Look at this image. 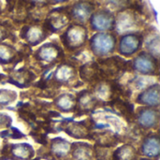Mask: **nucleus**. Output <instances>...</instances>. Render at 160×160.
I'll use <instances>...</instances> for the list:
<instances>
[{"instance_id": "nucleus-1", "label": "nucleus", "mask_w": 160, "mask_h": 160, "mask_svg": "<svg viewBox=\"0 0 160 160\" xmlns=\"http://www.w3.org/2000/svg\"><path fill=\"white\" fill-rule=\"evenodd\" d=\"M114 40L111 36L108 35H98L92 39V47L97 52L106 53L112 50Z\"/></svg>"}, {"instance_id": "nucleus-2", "label": "nucleus", "mask_w": 160, "mask_h": 160, "mask_svg": "<svg viewBox=\"0 0 160 160\" xmlns=\"http://www.w3.org/2000/svg\"><path fill=\"white\" fill-rule=\"evenodd\" d=\"M138 38L134 36H128L122 38L121 41V52L129 54L133 53L138 49Z\"/></svg>"}, {"instance_id": "nucleus-3", "label": "nucleus", "mask_w": 160, "mask_h": 160, "mask_svg": "<svg viewBox=\"0 0 160 160\" xmlns=\"http://www.w3.org/2000/svg\"><path fill=\"white\" fill-rule=\"evenodd\" d=\"M112 18L107 13L97 14L92 20V26L96 29H107L111 27Z\"/></svg>"}, {"instance_id": "nucleus-4", "label": "nucleus", "mask_w": 160, "mask_h": 160, "mask_svg": "<svg viewBox=\"0 0 160 160\" xmlns=\"http://www.w3.org/2000/svg\"><path fill=\"white\" fill-rule=\"evenodd\" d=\"M90 11V8H88L87 7L83 6V5H79L77 6V8L74 9V14L76 17H78L80 20H84L86 19V17L88 16V13Z\"/></svg>"}, {"instance_id": "nucleus-5", "label": "nucleus", "mask_w": 160, "mask_h": 160, "mask_svg": "<svg viewBox=\"0 0 160 160\" xmlns=\"http://www.w3.org/2000/svg\"><path fill=\"white\" fill-rule=\"evenodd\" d=\"M143 150H144V153H146L148 156H153L155 154H158V142H148L146 145L144 144Z\"/></svg>"}, {"instance_id": "nucleus-6", "label": "nucleus", "mask_w": 160, "mask_h": 160, "mask_svg": "<svg viewBox=\"0 0 160 160\" xmlns=\"http://www.w3.org/2000/svg\"><path fill=\"white\" fill-rule=\"evenodd\" d=\"M135 66L137 68H139L142 71H147L150 68V62L149 59H145V58H139L136 60Z\"/></svg>"}, {"instance_id": "nucleus-7", "label": "nucleus", "mask_w": 160, "mask_h": 160, "mask_svg": "<svg viewBox=\"0 0 160 160\" xmlns=\"http://www.w3.org/2000/svg\"><path fill=\"white\" fill-rule=\"evenodd\" d=\"M154 115H152L151 113H148V112H146L144 114H142L141 116V122L144 125V126H151L154 122Z\"/></svg>"}, {"instance_id": "nucleus-8", "label": "nucleus", "mask_w": 160, "mask_h": 160, "mask_svg": "<svg viewBox=\"0 0 160 160\" xmlns=\"http://www.w3.org/2000/svg\"><path fill=\"white\" fill-rule=\"evenodd\" d=\"M24 113H25V116H24L23 118L27 121V119H28V116H27V115H28V113H27L26 112H25ZM29 117H30V119H31L32 121H35V116H34L33 114H29Z\"/></svg>"}, {"instance_id": "nucleus-9", "label": "nucleus", "mask_w": 160, "mask_h": 160, "mask_svg": "<svg viewBox=\"0 0 160 160\" xmlns=\"http://www.w3.org/2000/svg\"><path fill=\"white\" fill-rule=\"evenodd\" d=\"M57 1H62V0H57Z\"/></svg>"}]
</instances>
